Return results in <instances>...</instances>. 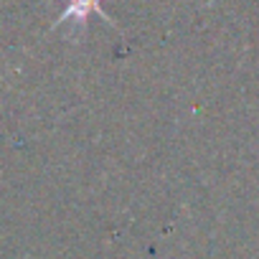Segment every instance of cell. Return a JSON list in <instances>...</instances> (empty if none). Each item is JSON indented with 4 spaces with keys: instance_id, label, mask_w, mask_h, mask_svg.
Here are the masks:
<instances>
[{
    "instance_id": "6da1fadb",
    "label": "cell",
    "mask_w": 259,
    "mask_h": 259,
    "mask_svg": "<svg viewBox=\"0 0 259 259\" xmlns=\"http://www.w3.org/2000/svg\"><path fill=\"white\" fill-rule=\"evenodd\" d=\"M99 3H102V0H69V8L61 13V18L56 21V26H61V23H76V26H84L87 18H89L92 13H97L99 18L109 21L107 13L99 8Z\"/></svg>"
}]
</instances>
